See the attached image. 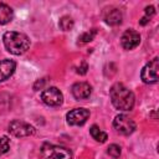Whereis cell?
I'll use <instances>...</instances> for the list:
<instances>
[{"instance_id":"obj_1","label":"cell","mask_w":159,"mask_h":159,"mask_svg":"<svg viewBox=\"0 0 159 159\" xmlns=\"http://www.w3.org/2000/svg\"><path fill=\"white\" fill-rule=\"evenodd\" d=\"M109 96L114 108L123 112H128L133 109L135 103L134 93L129 88H127L123 83H119V82L114 83L109 89Z\"/></svg>"},{"instance_id":"obj_2","label":"cell","mask_w":159,"mask_h":159,"mask_svg":"<svg viewBox=\"0 0 159 159\" xmlns=\"http://www.w3.org/2000/svg\"><path fill=\"white\" fill-rule=\"evenodd\" d=\"M2 42L6 51L16 56L25 53L30 47V39L25 34L16 31L5 32L2 36Z\"/></svg>"},{"instance_id":"obj_3","label":"cell","mask_w":159,"mask_h":159,"mask_svg":"<svg viewBox=\"0 0 159 159\" xmlns=\"http://www.w3.org/2000/svg\"><path fill=\"white\" fill-rule=\"evenodd\" d=\"M113 128L116 129L117 133L122 135H129L135 130L137 125H135V122L129 116L118 114L113 119Z\"/></svg>"},{"instance_id":"obj_4","label":"cell","mask_w":159,"mask_h":159,"mask_svg":"<svg viewBox=\"0 0 159 159\" xmlns=\"http://www.w3.org/2000/svg\"><path fill=\"white\" fill-rule=\"evenodd\" d=\"M42 159H72V153L70 149L58 145L45 144L42 147Z\"/></svg>"},{"instance_id":"obj_5","label":"cell","mask_w":159,"mask_h":159,"mask_svg":"<svg viewBox=\"0 0 159 159\" xmlns=\"http://www.w3.org/2000/svg\"><path fill=\"white\" fill-rule=\"evenodd\" d=\"M7 130L10 134H12L14 137H17V138H22V137H30V135H34L36 129L34 125L24 122V120H19V119H15L12 122H10L9 127H7Z\"/></svg>"},{"instance_id":"obj_6","label":"cell","mask_w":159,"mask_h":159,"mask_svg":"<svg viewBox=\"0 0 159 159\" xmlns=\"http://www.w3.org/2000/svg\"><path fill=\"white\" fill-rule=\"evenodd\" d=\"M158 70H159V58L154 57L149 63H147L142 72H140V78L144 83L147 84H153L158 82Z\"/></svg>"},{"instance_id":"obj_7","label":"cell","mask_w":159,"mask_h":159,"mask_svg":"<svg viewBox=\"0 0 159 159\" xmlns=\"http://www.w3.org/2000/svg\"><path fill=\"white\" fill-rule=\"evenodd\" d=\"M41 99L46 106L60 107L63 103V94L57 87H48L41 93Z\"/></svg>"},{"instance_id":"obj_8","label":"cell","mask_w":159,"mask_h":159,"mask_svg":"<svg viewBox=\"0 0 159 159\" xmlns=\"http://www.w3.org/2000/svg\"><path fill=\"white\" fill-rule=\"evenodd\" d=\"M89 118V111L86 108H75L66 114V120L70 125H83Z\"/></svg>"},{"instance_id":"obj_9","label":"cell","mask_w":159,"mask_h":159,"mask_svg":"<svg viewBox=\"0 0 159 159\" xmlns=\"http://www.w3.org/2000/svg\"><path fill=\"white\" fill-rule=\"evenodd\" d=\"M120 43L124 50H133L140 43V35L133 29L125 30L120 37Z\"/></svg>"},{"instance_id":"obj_10","label":"cell","mask_w":159,"mask_h":159,"mask_svg":"<svg viewBox=\"0 0 159 159\" xmlns=\"http://www.w3.org/2000/svg\"><path fill=\"white\" fill-rule=\"evenodd\" d=\"M71 92H72V96L77 101H83V99L89 98V96L92 93V87L87 82H76L72 86Z\"/></svg>"},{"instance_id":"obj_11","label":"cell","mask_w":159,"mask_h":159,"mask_svg":"<svg viewBox=\"0 0 159 159\" xmlns=\"http://www.w3.org/2000/svg\"><path fill=\"white\" fill-rule=\"evenodd\" d=\"M15 68H16V62L14 60L5 58L0 61V82L10 78L15 72Z\"/></svg>"},{"instance_id":"obj_12","label":"cell","mask_w":159,"mask_h":159,"mask_svg":"<svg viewBox=\"0 0 159 159\" xmlns=\"http://www.w3.org/2000/svg\"><path fill=\"white\" fill-rule=\"evenodd\" d=\"M122 19H123V15H122V11L117 7H112L109 9L106 14H104V21L108 24V25H119L122 22Z\"/></svg>"},{"instance_id":"obj_13","label":"cell","mask_w":159,"mask_h":159,"mask_svg":"<svg viewBox=\"0 0 159 159\" xmlns=\"http://www.w3.org/2000/svg\"><path fill=\"white\" fill-rule=\"evenodd\" d=\"M14 17V10L7 5L1 2L0 4V25L9 24Z\"/></svg>"},{"instance_id":"obj_14","label":"cell","mask_w":159,"mask_h":159,"mask_svg":"<svg viewBox=\"0 0 159 159\" xmlns=\"http://www.w3.org/2000/svg\"><path fill=\"white\" fill-rule=\"evenodd\" d=\"M89 133H91L92 138H93V139H96V140H97V142H99V143H104V142L108 139L107 133H104L103 130H101V129H99V127H98V125H96V124H93V125L89 128Z\"/></svg>"},{"instance_id":"obj_15","label":"cell","mask_w":159,"mask_h":159,"mask_svg":"<svg viewBox=\"0 0 159 159\" xmlns=\"http://www.w3.org/2000/svg\"><path fill=\"white\" fill-rule=\"evenodd\" d=\"M73 25H75V22H73V20H72V17H70V16H62V17L60 19V22H58L60 29L63 30V31H70V30H72Z\"/></svg>"},{"instance_id":"obj_16","label":"cell","mask_w":159,"mask_h":159,"mask_svg":"<svg viewBox=\"0 0 159 159\" xmlns=\"http://www.w3.org/2000/svg\"><path fill=\"white\" fill-rule=\"evenodd\" d=\"M96 35H97V30H96V29H92V30H89V31L83 32V34L78 37V40H80V42H81V43H86V42L92 41V40L94 39V36H96Z\"/></svg>"},{"instance_id":"obj_17","label":"cell","mask_w":159,"mask_h":159,"mask_svg":"<svg viewBox=\"0 0 159 159\" xmlns=\"http://www.w3.org/2000/svg\"><path fill=\"white\" fill-rule=\"evenodd\" d=\"M120 153H122V149H120V147H119L118 144H111V145L107 148V154L111 155V157L114 158V159L119 158V157H120Z\"/></svg>"},{"instance_id":"obj_18","label":"cell","mask_w":159,"mask_h":159,"mask_svg":"<svg viewBox=\"0 0 159 159\" xmlns=\"http://www.w3.org/2000/svg\"><path fill=\"white\" fill-rule=\"evenodd\" d=\"M9 149H10V139L6 135L0 137V157L7 153Z\"/></svg>"},{"instance_id":"obj_19","label":"cell","mask_w":159,"mask_h":159,"mask_svg":"<svg viewBox=\"0 0 159 159\" xmlns=\"http://www.w3.org/2000/svg\"><path fill=\"white\" fill-rule=\"evenodd\" d=\"M46 84V78H41V80H37L35 83H34V89L35 91H40L43 88V86Z\"/></svg>"},{"instance_id":"obj_20","label":"cell","mask_w":159,"mask_h":159,"mask_svg":"<svg viewBox=\"0 0 159 159\" xmlns=\"http://www.w3.org/2000/svg\"><path fill=\"white\" fill-rule=\"evenodd\" d=\"M144 11H145V16L150 19V17L155 14V7H154V6H152V5H149V6H147V7H145V10H144Z\"/></svg>"},{"instance_id":"obj_21","label":"cell","mask_w":159,"mask_h":159,"mask_svg":"<svg viewBox=\"0 0 159 159\" xmlns=\"http://www.w3.org/2000/svg\"><path fill=\"white\" fill-rule=\"evenodd\" d=\"M87 70H88L87 63H86V62H82L81 66L77 68V73H80V75H86V73H87Z\"/></svg>"},{"instance_id":"obj_22","label":"cell","mask_w":159,"mask_h":159,"mask_svg":"<svg viewBox=\"0 0 159 159\" xmlns=\"http://www.w3.org/2000/svg\"><path fill=\"white\" fill-rule=\"evenodd\" d=\"M149 20H150V19H149V17H147V16H143V17H142V19H140V20H139V24H140V25H143V26H144V25H147V24H148V22H149Z\"/></svg>"}]
</instances>
